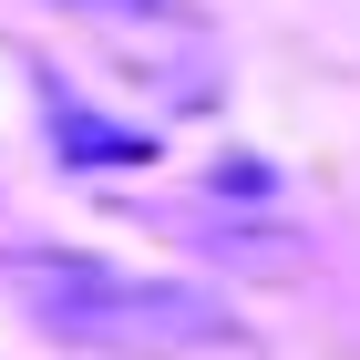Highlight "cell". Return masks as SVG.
<instances>
[{"label":"cell","mask_w":360,"mask_h":360,"mask_svg":"<svg viewBox=\"0 0 360 360\" xmlns=\"http://www.w3.org/2000/svg\"><path fill=\"white\" fill-rule=\"evenodd\" d=\"M11 288L52 340L72 350H124V360H165V350H206L226 340V299L186 288V278H144L113 257H11Z\"/></svg>","instance_id":"obj_1"},{"label":"cell","mask_w":360,"mask_h":360,"mask_svg":"<svg viewBox=\"0 0 360 360\" xmlns=\"http://www.w3.org/2000/svg\"><path fill=\"white\" fill-rule=\"evenodd\" d=\"M52 144L72 155V165H144V155H155V134H134V124H103V113H83L72 93H52Z\"/></svg>","instance_id":"obj_2"},{"label":"cell","mask_w":360,"mask_h":360,"mask_svg":"<svg viewBox=\"0 0 360 360\" xmlns=\"http://www.w3.org/2000/svg\"><path fill=\"white\" fill-rule=\"evenodd\" d=\"M62 11H103V21H144V11H165V0H62Z\"/></svg>","instance_id":"obj_3"}]
</instances>
